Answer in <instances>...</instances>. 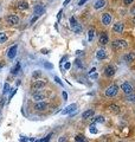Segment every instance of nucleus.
I'll use <instances>...</instances> for the list:
<instances>
[{"instance_id":"1a4fd4ad","label":"nucleus","mask_w":135,"mask_h":142,"mask_svg":"<svg viewBox=\"0 0 135 142\" xmlns=\"http://www.w3.org/2000/svg\"><path fill=\"white\" fill-rule=\"evenodd\" d=\"M7 23L10 25H17V24H19V17H17V15H8Z\"/></svg>"},{"instance_id":"aec40b11","label":"nucleus","mask_w":135,"mask_h":142,"mask_svg":"<svg viewBox=\"0 0 135 142\" xmlns=\"http://www.w3.org/2000/svg\"><path fill=\"white\" fill-rule=\"evenodd\" d=\"M45 98V95H43V94H39V92H37V94H33V100L35 101H40V100H44Z\"/></svg>"},{"instance_id":"0eeeda50","label":"nucleus","mask_w":135,"mask_h":142,"mask_svg":"<svg viewBox=\"0 0 135 142\" xmlns=\"http://www.w3.org/2000/svg\"><path fill=\"white\" fill-rule=\"evenodd\" d=\"M123 30H124L123 23H116V24H114V26H113V31L116 32V33H122Z\"/></svg>"},{"instance_id":"ddd939ff","label":"nucleus","mask_w":135,"mask_h":142,"mask_svg":"<svg viewBox=\"0 0 135 142\" xmlns=\"http://www.w3.org/2000/svg\"><path fill=\"white\" fill-rule=\"evenodd\" d=\"M45 12V8H44V6L43 5H36L35 6V13H36V15H40V14H43Z\"/></svg>"},{"instance_id":"b1692460","label":"nucleus","mask_w":135,"mask_h":142,"mask_svg":"<svg viewBox=\"0 0 135 142\" xmlns=\"http://www.w3.org/2000/svg\"><path fill=\"white\" fill-rule=\"evenodd\" d=\"M77 20H76V18H75V17H71V18H70V25H71V27H75L76 26V25H77Z\"/></svg>"},{"instance_id":"a211bd4d","label":"nucleus","mask_w":135,"mask_h":142,"mask_svg":"<svg viewBox=\"0 0 135 142\" xmlns=\"http://www.w3.org/2000/svg\"><path fill=\"white\" fill-rule=\"evenodd\" d=\"M109 110H112L114 114H120V108L116 104H110L109 105Z\"/></svg>"},{"instance_id":"4468645a","label":"nucleus","mask_w":135,"mask_h":142,"mask_svg":"<svg viewBox=\"0 0 135 142\" xmlns=\"http://www.w3.org/2000/svg\"><path fill=\"white\" fill-rule=\"evenodd\" d=\"M104 6H105V0H97L96 3H95V5H94L95 10H101Z\"/></svg>"},{"instance_id":"4c0bfd02","label":"nucleus","mask_w":135,"mask_h":142,"mask_svg":"<svg viewBox=\"0 0 135 142\" xmlns=\"http://www.w3.org/2000/svg\"><path fill=\"white\" fill-rule=\"evenodd\" d=\"M66 141H68V138H66V137H64V136H63V137H61V138H59V141H58V142H66Z\"/></svg>"},{"instance_id":"f03ea898","label":"nucleus","mask_w":135,"mask_h":142,"mask_svg":"<svg viewBox=\"0 0 135 142\" xmlns=\"http://www.w3.org/2000/svg\"><path fill=\"white\" fill-rule=\"evenodd\" d=\"M119 92V87L116 84H112L110 87H108V89L105 90V96L107 97H115Z\"/></svg>"},{"instance_id":"f704fd0d","label":"nucleus","mask_w":135,"mask_h":142,"mask_svg":"<svg viewBox=\"0 0 135 142\" xmlns=\"http://www.w3.org/2000/svg\"><path fill=\"white\" fill-rule=\"evenodd\" d=\"M55 82H56V83H58V84L59 85H63V83H62V81H61V79H59V78H58L57 76L55 77Z\"/></svg>"},{"instance_id":"6e6552de","label":"nucleus","mask_w":135,"mask_h":142,"mask_svg":"<svg viewBox=\"0 0 135 142\" xmlns=\"http://www.w3.org/2000/svg\"><path fill=\"white\" fill-rule=\"evenodd\" d=\"M104 75L107 77H113L115 75V68L113 65H108L105 69H104Z\"/></svg>"},{"instance_id":"20e7f679","label":"nucleus","mask_w":135,"mask_h":142,"mask_svg":"<svg viewBox=\"0 0 135 142\" xmlns=\"http://www.w3.org/2000/svg\"><path fill=\"white\" fill-rule=\"evenodd\" d=\"M77 110V105L73 103V104H70V105H68V107L63 110V115H72L73 112Z\"/></svg>"},{"instance_id":"7ed1b4c3","label":"nucleus","mask_w":135,"mask_h":142,"mask_svg":"<svg viewBox=\"0 0 135 142\" xmlns=\"http://www.w3.org/2000/svg\"><path fill=\"white\" fill-rule=\"evenodd\" d=\"M121 89H122V91L126 94V95H129V94H131L133 92V85L129 83V82H123L122 84H121Z\"/></svg>"},{"instance_id":"2f4dec72","label":"nucleus","mask_w":135,"mask_h":142,"mask_svg":"<svg viewBox=\"0 0 135 142\" xmlns=\"http://www.w3.org/2000/svg\"><path fill=\"white\" fill-rule=\"evenodd\" d=\"M40 75H42V72H40V71H35V72L32 73V76L35 77V78H38V77H40Z\"/></svg>"},{"instance_id":"f3484780","label":"nucleus","mask_w":135,"mask_h":142,"mask_svg":"<svg viewBox=\"0 0 135 142\" xmlns=\"http://www.w3.org/2000/svg\"><path fill=\"white\" fill-rule=\"evenodd\" d=\"M134 59H135V53L134 52H129L128 54L124 56V61L127 62V63H131Z\"/></svg>"},{"instance_id":"6ab92c4d","label":"nucleus","mask_w":135,"mask_h":142,"mask_svg":"<svg viewBox=\"0 0 135 142\" xmlns=\"http://www.w3.org/2000/svg\"><path fill=\"white\" fill-rule=\"evenodd\" d=\"M44 87H45V82H43V81H38L33 84V89H42Z\"/></svg>"},{"instance_id":"58836bf2","label":"nucleus","mask_w":135,"mask_h":142,"mask_svg":"<svg viewBox=\"0 0 135 142\" xmlns=\"http://www.w3.org/2000/svg\"><path fill=\"white\" fill-rule=\"evenodd\" d=\"M38 18H39L38 15H36L35 18H33V19H32V20H31V24H33V23H35V21H37V19H38Z\"/></svg>"},{"instance_id":"473e14b6","label":"nucleus","mask_w":135,"mask_h":142,"mask_svg":"<svg viewBox=\"0 0 135 142\" xmlns=\"http://www.w3.org/2000/svg\"><path fill=\"white\" fill-rule=\"evenodd\" d=\"M134 3V0H123V4L124 5H130Z\"/></svg>"},{"instance_id":"37998d69","label":"nucleus","mask_w":135,"mask_h":142,"mask_svg":"<svg viewBox=\"0 0 135 142\" xmlns=\"http://www.w3.org/2000/svg\"><path fill=\"white\" fill-rule=\"evenodd\" d=\"M87 1H88V0H81V1L78 3V5H83L84 3H87Z\"/></svg>"},{"instance_id":"9b49d317","label":"nucleus","mask_w":135,"mask_h":142,"mask_svg":"<svg viewBox=\"0 0 135 142\" xmlns=\"http://www.w3.org/2000/svg\"><path fill=\"white\" fill-rule=\"evenodd\" d=\"M109 38H108V35L107 33H101L100 35V38H98V43H100L101 45H105L107 43H108Z\"/></svg>"},{"instance_id":"3c124183","label":"nucleus","mask_w":135,"mask_h":142,"mask_svg":"<svg viewBox=\"0 0 135 142\" xmlns=\"http://www.w3.org/2000/svg\"><path fill=\"white\" fill-rule=\"evenodd\" d=\"M1 68H3V65H1V64H0V69H1Z\"/></svg>"},{"instance_id":"2eb2a0df","label":"nucleus","mask_w":135,"mask_h":142,"mask_svg":"<svg viewBox=\"0 0 135 142\" xmlns=\"http://www.w3.org/2000/svg\"><path fill=\"white\" fill-rule=\"evenodd\" d=\"M17 6H18V8H19V10H21V11H25V10H27V8H29V4H27L26 1H24V0H20Z\"/></svg>"},{"instance_id":"9d476101","label":"nucleus","mask_w":135,"mask_h":142,"mask_svg":"<svg viewBox=\"0 0 135 142\" xmlns=\"http://www.w3.org/2000/svg\"><path fill=\"white\" fill-rule=\"evenodd\" d=\"M112 23V15L109 14V13H104V14H102V24L103 25H109V24Z\"/></svg>"},{"instance_id":"72a5a7b5","label":"nucleus","mask_w":135,"mask_h":142,"mask_svg":"<svg viewBox=\"0 0 135 142\" xmlns=\"http://www.w3.org/2000/svg\"><path fill=\"white\" fill-rule=\"evenodd\" d=\"M44 64H45V68H47V69H53V66H52V64H51V63H44Z\"/></svg>"},{"instance_id":"423d86ee","label":"nucleus","mask_w":135,"mask_h":142,"mask_svg":"<svg viewBox=\"0 0 135 142\" xmlns=\"http://www.w3.org/2000/svg\"><path fill=\"white\" fill-rule=\"evenodd\" d=\"M17 50H18V45H13L10 47V50L7 52L8 59H14V57L17 56Z\"/></svg>"},{"instance_id":"cd10ccee","label":"nucleus","mask_w":135,"mask_h":142,"mask_svg":"<svg viewBox=\"0 0 135 142\" xmlns=\"http://www.w3.org/2000/svg\"><path fill=\"white\" fill-rule=\"evenodd\" d=\"M75 64H76L79 69H82V68H83V63H82V61L79 59V58H76V59H75Z\"/></svg>"},{"instance_id":"dca6fc26","label":"nucleus","mask_w":135,"mask_h":142,"mask_svg":"<svg viewBox=\"0 0 135 142\" xmlns=\"http://www.w3.org/2000/svg\"><path fill=\"white\" fill-rule=\"evenodd\" d=\"M94 114H95V111H94L93 109H89V110H85V111L82 114V117L84 120H87V119H89V117H91Z\"/></svg>"},{"instance_id":"79ce46f5","label":"nucleus","mask_w":135,"mask_h":142,"mask_svg":"<svg viewBox=\"0 0 135 142\" xmlns=\"http://www.w3.org/2000/svg\"><path fill=\"white\" fill-rule=\"evenodd\" d=\"M90 77H91V78H97V73H95V75H94V73H91V75H90Z\"/></svg>"},{"instance_id":"49530a36","label":"nucleus","mask_w":135,"mask_h":142,"mask_svg":"<svg viewBox=\"0 0 135 142\" xmlns=\"http://www.w3.org/2000/svg\"><path fill=\"white\" fill-rule=\"evenodd\" d=\"M20 141H21V142H26V141H27V138H25V137H21V138H20Z\"/></svg>"},{"instance_id":"7c9ffc66","label":"nucleus","mask_w":135,"mask_h":142,"mask_svg":"<svg viewBox=\"0 0 135 142\" xmlns=\"http://www.w3.org/2000/svg\"><path fill=\"white\" fill-rule=\"evenodd\" d=\"M72 30L75 31V32H77V33H79V32H81V31H82V26H81V25H79V24H77V25H76V26L73 27Z\"/></svg>"},{"instance_id":"a878e982","label":"nucleus","mask_w":135,"mask_h":142,"mask_svg":"<svg viewBox=\"0 0 135 142\" xmlns=\"http://www.w3.org/2000/svg\"><path fill=\"white\" fill-rule=\"evenodd\" d=\"M94 36H95V31L93 29H90L88 32V37H89V40H93L94 39Z\"/></svg>"},{"instance_id":"c85d7f7f","label":"nucleus","mask_w":135,"mask_h":142,"mask_svg":"<svg viewBox=\"0 0 135 142\" xmlns=\"http://www.w3.org/2000/svg\"><path fill=\"white\" fill-rule=\"evenodd\" d=\"M19 70H20V63H19V62H18V63H17V64H16V68H14V69H13V70H12V73H13V75H16V73L18 72Z\"/></svg>"},{"instance_id":"c756f323","label":"nucleus","mask_w":135,"mask_h":142,"mask_svg":"<svg viewBox=\"0 0 135 142\" xmlns=\"http://www.w3.org/2000/svg\"><path fill=\"white\" fill-rule=\"evenodd\" d=\"M89 130H90V133H91V134H96L97 133V129H96V127H95V124H91V126H90V127H89Z\"/></svg>"},{"instance_id":"412c9836","label":"nucleus","mask_w":135,"mask_h":142,"mask_svg":"<svg viewBox=\"0 0 135 142\" xmlns=\"http://www.w3.org/2000/svg\"><path fill=\"white\" fill-rule=\"evenodd\" d=\"M93 123H104V117L103 116H96L95 119L93 120Z\"/></svg>"},{"instance_id":"de8ad7c7","label":"nucleus","mask_w":135,"mask_h":142,"mask_svg":"<svg viewBox=\"0 0 135 142\" xmlns=\"http://www.w3.org/2000/svg\"><path fill=\"white\" fill-rule=\"evenodd\" d=\"M95 70H96V69H95V68H93V69L90 70V73H93V72H94V71H95Z\"/></svg>"},{"instance_id":"bb28decb","label":"nucleus","mask_w":135,"mask_h":142,"mask_svg":"<svg viewBox=\"0 0 135 142\" xmlns=\"http://www.w3.org/2000/svg\"><path fill=\"white\" fill-rule=\"evenodd\" d=\"M127 101H129V102H135V94H129V95H127Z\"/></svg>"},{"instance_id":"393cba45","label":"nucleus","mask_w":135,"mask_h":142,"mask_svg":"<svg viewBox=\"0 0 135 142\" xmlns=\"http://www.w3.org/2000/svg\"><path fill=\"white\" fill-rule=\"evenodd\" d=\"M10 90H11V87H10V84H8V83H5V85H4V91H3V94H4V95H6V94H7Z\"/></svg>"},{"instance_id":"c03bdc74","label":"nucleus","mask_w":135,"mask_h":142,"mask_svg":"<svg viewBox=\"0 0 135 142\" xmlns=\"http://www.w3.org/2000/svg\"><path fill=\"white\" fill-rule=\"evenodd\" d=\"M69 3H70V0H65V1L63 3V6H66V5L69 4Z\"/></svg>"},{"instance_id":"f8f14e48","label":"nucleus","mask_w":135,"mask_h":142,"mask_svg":"<svg viewBox=\"0 0 135 142\" xmlns=\"http://www.w3.org/2000/svg\"><path fill=\"white\" fill-rule=\"evenodd\" d=\"M96 58L97 59H100V61L105 59V58H107V52H105V50H104V49H101V50L97 51L96 52Z\"/></svg>"},{"instance_id":"4be33fe9","label":"nucleus","mask_w":135,"mask_h":142,"mask_svg":"<svg viewBox=\"0 0 135 142\" xmlns=\"http://www.w3.org/2000/svg\"><path fill=\"white\" fill-rule=\"evenodd\" d=\"M7 36L5 35V33H3V32H0V44H3V43L7 42Z\"/></svg>"},{"instance_id":"f257e3e1","label":"nucleus","mask_w":135,"mask_h":142,"mask_svg":"<svg viewBox=\"0 0 135 142\" xmlns=\"http://www.w3.org/2000/svg\"><path fill=\"white\" fill-rule=\"evenodd\" d=\"M112 47L113 49H116V50H120V49H127L128 47V43L123 39H116L112 43Z\"/></svg>"},{"instance_id":"a18cd8bd","label":"nucleus","mask_w":135,"mask_h":142,"mask_svg":"<svg viewBox=\"0 0 135 142\" xmlns=\"http://www.w3.org/2000/svg\"><path fill=\"white\" fill-rule=\"evenodd\" d=\"M4 103H5V100L3 98V100L0 101V107H3V105H4Z\"/></svg>"},{"instance_id":"5701e85b","label":"nucleus","mask_w":135,"mask_h":142,"mask_svg":"<svg viewBox=\"0 0 135 142\" xmlns=\"http://www.w3.org/2000/svg\"><path fill=\"white\" fill-rule=\"evenodd\" d=\"M75 141L76 142H87V140L84 138L83 135H77V136L75 137Z\"/></svg>"},{"instance_id":"e433bc0d","label":"nucleus","mask_w":135,"mask_h":142,"mask_svg":"<svg viewBox=\"0 0 135 142\" xmlns=\"http://www.w3.org/2000/svg\"><path fill=\"white\" fill-rule=\"evenodd\" d=\"M62 13H63V11L61 10V11L58 12V14H57V21H59L61 20V17H62Z\"/></svg>"},{"instance_id":"39448f33","label":"nucleus","mask_w":135,"mask_h":142,"mask_svg":"<svg viewBox=\"0 0 135 142\" xmlns=\"http://www.w3.org/2000/svg\"><path fill=\"white\" fill-rule=\"evenodd\" d=\"M46 108H47V103L44 102V101H38V102L35 104V110H37V111H43V110H45Z\"/></svg>"},{"instance_id":"ea45409f","label":"nucleus","mask_w":135,"mask_h":142,"mask_svg":"<svg viewBox=\"0 0 135 142\" xmlns=\"http://www.w3.org/2000/svg\"><path fill=\"white\" fill-rule=\"evenodd\" d=\"M63 97H64V100H68V94H66L65 91L63 92Z\"/></svg>"},{"instance_id":"09e8293b","label":"nucleus","mask_w":135,"mask_h":142,"mask_svg":"<svg viewBox=\"0 0 135 142\" xmlns=\"http://www.w3.org/2000/svg\"><path fill=\"white\" fill-rule=\"evenodd\" d=\"M36 142H43V138H40V140H37Z\"/></svg>"},{"instance_id":"8fccbe9b","label":"nucleus","mask_w":135,"mask_h":142,"mask_svg":"<svg viewBox=\"0 0 135 142\" xmlns=\"http://www.w3.org/2000/svg\"><path fill=\"white\" fill-rule=\"evenodd\" d=\"M133 23L135 24V17H134V18H133Z\"/></svg>"},{"instance_id":"a19ab883","label":"nucleus","mask_w":135,"mask_h":142,"mask_svg":"<svg viewBox=\"0 0 135 142\" xmlns=\"http://www.w3.org/2000/svg\"><path fill=\"white\" fill-rule=\"evenodd\" d=\"M130 13L133 15H135V7H133V8H130Z\"/></svg>"},{"instance_id":"c9c22d12","label":"nucleus","mask_w":135,"mask_h":142,"mask_svg":"<svg viewBox=\"0 0 135 142\" xmlns=\"http://www.w3.org/2000/svg\"><path fill=\"white\" fill-rule=\"evenodd\" d=\"M70 66H71V64H70L69 62H66L65 64H64V69H65V70H69V69H70Z\"/></svg>"}]
</instances>
